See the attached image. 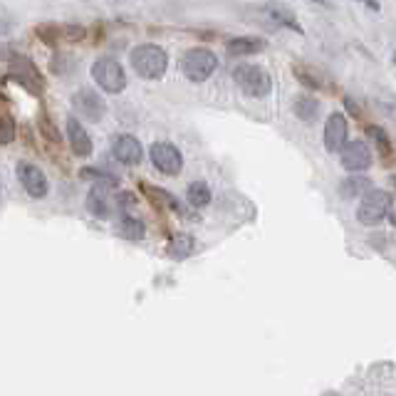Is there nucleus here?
Here are the masks:
<instances>
[{
  "mask_svg": "<svg viewBox=\"0 0 396 396\" xmlns=\"http://www.w3.org/2000/svg\"><path fill=\"white\" fill-rule=\"evenodd\" d=\"M132 67L139 77L144 80H161L169 70V55L159 45H139L132 50Z\"/></svg>",
  "mask_w": 396,
  "mask_h": 396,
  "instance_id": "obj_1",
  "label": "nucleus"
},
{
  "mask_svg": "<svg viewBox=\"0 0 396 396\" xmlns=\"http://www.w3.org/2000/svg\"><path fill=\"white\" fill-rule=\"evenodd\" d=\"M392 203L394 198L389 191H382V189L367 191L362 196V203H359V211H357L359 223L362 226H379L389 216V211H392Z\"/></svg>",
  "mask_w": 396,
  "mask_h": 396,
  "instance_id": "obj_2",
  "label": "nucleus"
},
{
  "mask_svg": "<svg viewBox=\"0 0 396 396\" xmlns=\"http://www.w3.org/2000/svg\"><path fill=\"white\" fill-rule=\"evenodd\" d=\"M233 80L248 97H265L273 90V77L260 65H238L233 70Z\"/></svg>",
  "mask_w": 396,
  "mask_h": 396,
  "instance_id": "obj_3",
  "label": "nucleus"
},
{
  "mask_svg": "<svg viewBox=\"0 0 396 396\" xmlns=\"http://www.w3.org/2000/svg\"><path fill=\"white\" fill-rule=\"evenodd\" d=\"M216 65H218L216 55L206 48H191L181 57V72L186 75V80L196 82V85L198 82H206L216 72Z\"/></svg>",
  "mask_w": 396,
  "mask_h": 396,
  "instance_id": "obj_4",
  "label": "nucleus"
},
{
  "mask_svg": "<svg viewBox=\"0 0 396 396\" xmlns=\"http://www.w3.org/2000/svg\"><path fill=\"white\" fill-rule=\"evenodd\" d=\"M92 77H95V82L107 92V95H119V92H124V87H127V72H124V67L119 65L117 60H112V57L97 60L95 65H92Z\"/></svg>",
  "mask_w": 396,
  "mask_h": 396,
  "instance_id": "obj_5",
  "label": "nucleus"
},
{
  "mask_svg": "<svg viewBox=\"0 0 396 396\" xmlns=\"http://www.w3.org/2000/svg\"><path fill=\"white\" fill-rule=\"evenodd\" d=\"M151 164L154 169H159L161 174L166 176H179L181 169H184V154L169 142H156L149 151Z\"/></svg>",
  "mask_w": 396,
  "mask_h": 396,
  "instance_id": "obj_6",
  "label": "nucleus"
},
{
  "mask_svg": "<svg viewBox=\"0 0 396 396\" xmlns=\"http://www.w3.org/2000/svg\"><path fill=\"white\" fill-rule=\"evenodd\" d=\"M10 75H13L15 80L25 87V90H30V92H43L45 90L43 75H40V70L28 60V57L15 55L13 62H10Z\"/></svg>",
  "mask_w": 396,
  "mask_h": 396,
  "instance_id": "obj_7",
  "label": "nucleus"
},
{
  "mask_svg": "<svg viewBox=\"0 0 396 396\" xmlns=\"http://www.w3.org/2000/svg\"><path fill=\"white\" fill-rule=\"evenodd\" d=\"M18 179H20V184H23V189L28 191L33 198H45V196H48V191H50L48 176H45V171L40 169L38 164L23 161V164L18 166Z\"/></svg>",
  "mask_w": 396,
  "mask_h": 396,
  "instance_id": "obj_8",
  "label": "nucleus"
},
{
  "mask_svg": "<svg viewBox=\"0 0 396 396\" xmlns=\"http://www.w3.org/2000/svg\"><path fill=\"white\" fill-rule=\"evenodd\" d=\"M340 154H342V166H345L347 171H352V174L367 171L369 166H372V151H369L367 142H359V139L347 142Z\"/></svg>",
  "mask_w": 396,
  "mask_h": 396,
  "instance_id": "obj_9",
  "label": "nucleus"
},
{
  "mask_svg": "<svg viewBox=\"0 0 396 396\" xmlns=\"http://www.w3.org/2000/svg\"><path fill=\"white\" fill-rule=\"evenodd\" d=\"M72 107L77 109V114H82L85 119H92V122H102L104 114H107V104L104 99L92 90H80L75 97H72Z\"/></svg>",
  "mask_w": 396,
  "mask_h": 396,
  "instance_id": "obj_10",
  "label": "nucleus"
},
{
  "mask_svg": "<svg viewBox=\"0 0 396 396\" xmlns=\"http://www.w3.org/2000/svg\"><path fill=\"white\" fill-rule=\"evenodd\" d=\"M349 137V122L345 114H330L325 122V149L327 151H342Z\"/></svg>",
  "mask_w": 396,
  "mask_h": 396,
  "instance_id": "obj_11",
  "label": "nucleus"
},
{
  "mask_svg": "<svg viewBox=\"0 0 396 396\" xmlns=\"http://www.w3.org/2000/svg\"><path fill=\"white\" fill-rule=\"evenodd\" d=\"M112 151L124 166H137L139 161H142V144H139V139L132 137V134H119V137H114Z\"/></svg>",
  "mask_w": 396,
  "mask_h": 396,
  "instance_id": "obj_12",
  "label": "nucleus"
},
{
  "mask_svg": "<svg viewBox=\"0 0 396 396\" xmlns=\"http://www.w3.org/2000/svg\"><path fill=\"white\" fill-rule=\"evenodd\" d=\"M67 139H70V149L75 156H80V159H85V156L92 154V139L90 134H87V129L82 127L80 122H77L75 117L67 119Z\"/></svg>",
  "mask_w": 396,
  "mask_h": 396,
  "instance_id": "obj_13",
  "label": "nucleus"
},
{
  "mask_svg": "<svg viewBox=\"0 0 396 396\" xmlns=\"http://www.w3.org/2000/svg\"><path fill=\"white\" fill-rule=\"evenodd\" d=\"M228 55L233 57H246V55H258L265 50V40L260 38H233L226 43Z\"/></svg>",
  "mask_w": 396,
  "mask_h": 396,
  "instance_id": "obj_14",
  "label": "nucleus"
},
{
  "mask_svg": "<svg viewBox=\"0 0 396 396\" xmlns=\"http://www.w3.org/2000/svg\"><path fill=\"white\" fill-rule=\"evenodd\" d=\"M107 191H109L107 186H97V184H95V189L90 191V196H87V208H90L92 216H97V218L109 216L112 203H109V198H107Z\"/></svg>",
  "mask_w": 396,
  "mask_h": 396,
  "instance_id": "obj_15",
  "label": "nucleus"
},
{
  "mask_svg": "<svg viewBox=\"0 0 396 396\" xmlns=\"http://www.w3.org/2000/svg\"><path fill=\"white\" fill-rule=\"evenodd\" d=\"M367 191H372V184H369L367 176H349L340 184V194L345 198H357L364 196Z\"/></svg>",
  "mask_w": 396,
  "mask_h": 396,
  "instance_id": "obj_16",
  "label": "nucleus"
},
{
  "mask_svg": "<svg viewBox=\"0 0 396 396\" xmlns=\"http://www.w3.org/2000/svg\"><path fill=\"white\" fill-rule=\"evenodd\" d=\"M196 248V241L189 236V233H179V236H174V241H171V248L169 253L174 255L176 260H186L191 253H194Z\"/></svg>",
  "mask_w": 396,
  "mask_h": 396,
  "instance_id": "obj_17",
  "label": "nucleus"
},
{
  "mask_svg": "<svg viewBox=\"0 0 396 396\" xmlns=\"http://www.w3.org/2000/svg\"><path fill=\"white\" fill-rule=\"evenodd\" d=\"M293 109H295V114L302 119V122L310 124V122H315L317 112H320V104H317L312 97H305V95H302V97L295 99V107H293Z\"/></svg>",
  "mask_w": 396,
  "mask_h": 396,
  "instance_id": "obj_18",
  "label": "nucleus"
},
{
  "mask_svg": "<svg viewBox=\"0 0 396 396\" xmlns=\"http://www.w3.org/2000/svg\"><path fill=\"white\" fill-rule=\"evenodd\" d=\"M122 236L127 238V241L139 243V241L144 238V223L139 221V218L124 216V218H122Z\"/></svg>",
  "mask_w": 396,
  "mask_h": 396,
  "instance_id": "obj_19",
  "label": "nucleus"
},
{
  "mask_svg": "<svg viewBox=\"0 0 396 396\" xmlns=\"http://www.w3.org/2000/svg\"><path fill=\"white\" fill-rule=\"evenodd\" d=\"M82 179L85 181H95L97 186H107V189H117L119 179L112 174H107V171H97V169H82Z\"/></svg>",
  "mask_w": 396,
  "mask_h": 396,
  "instance_id": "obj_20",
  "label": "nucleus"
},
{
  "mask_svg": "<svg viewBox=\"0 0 396 396\" xmlns=\"http://www.w3.org/2000/svg\"><path fill=\"white\" fill-rule=\"evenodd\" d=\"M189 203L194 208H203L211 203V191H208V186L203 181H196V184L189 186Z\"/></svg>",
  "mask_w": 396,
  "mask_h": 396,
  "instance_id": "obj_21",
  "label": "nucleus"
},
{
  "mask_svg": "<svg viewBox=\"0 0 396 396\" xmlns=\"http://www.w3.org/2000/svg\"><path fill=\"white\" fill-rule=\"evenodd\" d=\"M265 13H268L270 18L275 20V23L285 25V28L295 30V33H302V28H300V25H297V20L293 18V15L285 13V10H283V8H278V5H268V8H265Z\"/></svg>",
  "mask_w": 396,
  "mask_h": 396,
  "instance_id": "obj_22",
  "label": "nucleus"
},
{
  "mask_svg": "<svg viewBox=\"0 0 396 396\" xmlns=\"http://www.w3.org/2000/svg\"><path fill=\"white\" fill-rule=\"evenodd\" d=\"M35 35H38L45 45H52V48L65 43V40H62V25H40V28L35 30Z\"/></svg>",
  "mask_w": 396,
  "mask_h": 396,
  "instance_id": "obj_23",
  "label": "nucleus"
},
{
  "mask_svg": "<svg viewBox=\"0 0 396 396\" xmlns=\"http://www.w3.org/2000/svg\"><path fill=\"white\" fill-rule=\"evenodd\" d=\"M0 127H3V132H0V142L8 147L10 142H15V119L10 117L8 109H3V114H0Z\"/></svg>",
  "mask_w": 396,
  "mask_h": 396,
  "instance_id": "obj_24",
  "label": "nucleus"
},
{
  "mask_svg": "<svg viewBox=\"0 0 396 396\" xmlns=\"http://www.w3.org/2000/svg\"><path fill=\"white\" fill-rule=\"evenodd\" d=\"M38 127H40V132H43L45 142H50V144H55V147H60V132L52 127V122L48 119V114H40Z\"/></svg>",
  "mask_w": 396,
  "mask_h": 396,
  "instance_id": "obj_25",
  "label": "nucleus"
},
{
  "mask_svg": "<svg viewBox=\"0 0 396 396\" xmlns=\"http://www.w3.org/2000/svg\"><path fill=\"white\" fill-rule=\"evenodd\" d=\"M367 134L374 139V144H377L382 154H389L392 144H389V137H387V132H384V129H379V127H367Z\"/></svg>",
  "mask_w": 396,
  "mask_h": 396,
  "instance_id": "obj_26",
  "label": "nucleus"
},
{
  "mask_svg": "<svg viewBox=\"0 0 396 396\" xmlns=\"http://www.w3.org/2000/svg\"><path fill=\"white\" fill-rule=\"evenodd\" d=\"M293 72H295L297 80H302V85H307L310 90H320V87H322V82L317 80V75H310V72H307L302 65H295Z\"/></svg>",
  "mask_w": 396,
  "mask_h": 396,
  "instance_id": "obj_27",
  "label": "nucleus"
},
{
  "mask_svg": "<svg viewBox=\"0 0 396 396\" xmlns=\"http://www.w3.org/2000/svg\"><path fill=\"white\" fill-rule=\"evenodd\" d=\"M144 191L154 198H161V203H166L169 208H176V211H179V203H176V198L171 194H166V191H161V189H151V186H144Z\"/></svg>",
  "mask_w": 396,
  "mask_h": 396,
  "instance_id": "obj_28",
  "label": "nucleus"
},
{
  "mask_svg": "<svg viewBox=\"0 0 396 396\" xmlns=\"http://www.w3.org/2000/svg\"><path fill=\"white\" fill-rule=\"evenodd\" d=\"M117 198H119L117 206L124 208V211H127V208H134V206H137V196H134V194H119Z\"/></svg>",
  "mask_w": 396,
  "mask_h": 396,
  "instance_id": "obj_29",
  "label": "nucleus"
},
{
  "mask_svg": "<svg viewBox=\"0 0 396 396\" xmlns=\"http://www.w3.org/2000/svg\"><path fill=\"white\" fill-rule=\"evenodd\" d=\"M310 3H317V5H322V8H327V5H330V0H310Z\"/></svg>",
  "mask_w": 396,
  "mask_h": 396,
  "instance_id": "obj_30",
  "label": "nucleus"
},
{
  "mask_svg": "<svg viewBox=\"0 0 396 396\" xmlns=\"http://www.w3.org/2000/svg\"><path fill=\"white\" fill-rule=\"evenodd\" d=\"M364 3H367V5H369V8H374V10H377V8H379V5H377V0H364Z\"/></svg>",
  "mask_w": 396,
  "mask_h": 396,
  "instance_id": "obj_31",
  "label": "nucleus"
},
{
  "mask_svg": "<svg viewBox=\"0 0 396 396\" xmlns=\"http://www.w3.org/2000/svg\"><path fill=\"white\" fill-rule=\"evenodd\" d=\"M394 62H396V52H394Z\"/></svg>",
  "mask_w": 396,
  "mask_h": 396,
  "instance_id": "obj_32",
  "label": "nucleus"
}]
</instances>
